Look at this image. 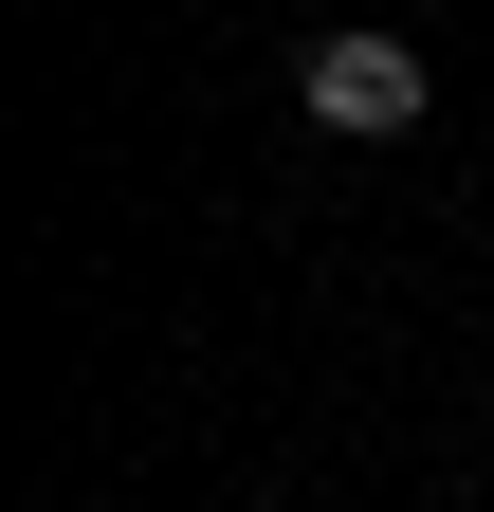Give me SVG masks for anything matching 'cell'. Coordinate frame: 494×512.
<instances>
[{
  "label": "cell",
  "instance_id": "6da1fadb",
  "mask_svg": "<svg viewBox=\"0 0 494 512\" xmlns=\"http://www.w3.org/2000/svg\"><path fill=\"white\" fill-rule=\"evenodd\" d=\"M293 92H312V128H348V147H403V128H421V92H440V74H421V55H403L385 19H330L312 55H293Z\"/></svg>",
  "mask_w": 494,
  "mask_h": 512
}]
</instances>
